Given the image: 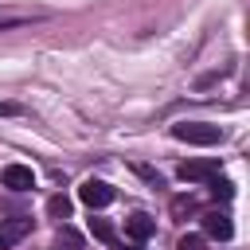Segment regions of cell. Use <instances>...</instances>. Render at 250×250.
<instances>
[{
	"instance_id": "14",
	"label": "cell",
	"mask_w": 250,
	"mask_h": 250,
	"mask_svg": "<svg viewBox=\"0 0 250 250\" xmlns=\"http://www.w3.org/2000/svg\"><path fill=\"white\" fill-rule=\"evenodd\" d=\"M16 113H20L16 102H0V117H16Z\"/></svg>"
},
{
	"instance_id": "10",
	"label": "cell",
	"mask_w": 250,
	"mask_h": 250,
	"mask_svg": "<svg viewBox=\"0 0 250 250\" xmlns=\"http://www.w3.org/2000/svg\"><path fill=\"white\" fill-rule=\"evenodd\" d=\"M47 215H51V219H66V215H70V199H66V195H51V199H47Z\"/></svg>"
},
{
	"instance_id": "6",
	"label": "cell",
	"mask_w": 250,
	"mask_h": 250,
	"mask_svg": "<svg viewBox=\"0 0 250 250\" xmlns=\"http://www.w3.org/2000/svg\"><path fill=\"white\" fill-rule=\"evenodd\" d=\"M0 184L12 188V191H31V188H35V176H31V168H23V164H8V168L0 172Z\"/></svg>"
},
{
	"instance_id": "1",
	"label": "cell",
	"mask_w": 250,
	"mask_h": 250,
	"mask_svg": "<svg viewBox=\"0 0 250 250\" xmlns=\"http://www.w3.org/2000/svg\"><path fill=\"white\" fill-rule=\"evenodd\" d=\"M172 137L176 141H188V145H219L223 141V129L219 125H207V121H180V125H172Z\"/></svg>"
},
{
	"instance_id": "5",
	"label": "cell",
	"mask_w": 250,
	"mask_h": 250,
	"mask_svg": "<svg viewBox=\"0 0 250 250\" xmlns=\"http://www.w3.org/2000/svg\"><path fill=\"white\" fill-rule=\"evenodd\" d=\"M203 234H207V238H219V242H227V238L234 234V223H230V215H227V211H207V215H203Z\"/></svg>"
},
{
	"instance_id": "11",
	"label": "cell",
	"mask_w": 250,
	"mask_h": 250,
	"mask_svg": "<svg viewBox=\"0 0 250 250\" xmlns=\"http://www.w3.org/2000/svg\"><path fill=\"white\" fill-rule=\"evenodd\" d=\"M207 188H211V195H215V199H230V195H234V184H230V180H219V176H215Z\"/></svg>"
},
{
	"instance_id": "3",
	"label": "cell",
	"mask_w": 250,
	"mask_h": 250,
	"mask_svg": "<svg viewBox=\"0 0 250 250\" xmlns=\"http://www.w3.org/2000/svg\"><path fill=\"white\" fill-rule=\"evenodd\" d=\"M78 199H82L86 207H105V203H113V188H109L105 180H86V184L78 188Z\"/></svg>"
},
{
	"instance_id": "8",
	"label": "cell",
	"mask_w": 250,
	"mask_h": 250,
	"mask_svg": "<svg viewBox=\"0 0 250 250\" xmlns=\"http://www.w3.org/2000/svg\"><path fill=\"white\" fill-rule=\"evenodd\" d=\"M90 230H94V238H98V242H105L109 250H125V242L117 238V230L109 227V219H90Z\"/></svg>"
},
{
	"instance_id": "7",
	"label": "cell",
	"mask_w": 250,
	"mask_h": 250,
	"mask_svg": "<svg viewBox=\"0 0 250 250\" xmlns=\"http://www.w3.org/2000/svg\"><path fill=\"white\" fill-rule=\"evenodd\" d=\"M152 230H156V223H152L148 215H141V211L125 219V234H129L133 242H145V238H152Z\"/></svg>"
},
{
	"instance_id": "4",
	"label": "cell",
	"mask_w": 250,
	"mask_h": 250,
	"mask_svg": "<svg viewBox=\"0 0 250 250\" xmlns=\"http://www.w3.org/2000/svg\"><path fill=\"white\" fill-rule=\"evenodd\" d=\"M31 234V219H0V250H12Z\"/></svg>"
},
{
	"instance_id": "9",
	"label": "cell",
	"mask_w": 250,
	"mask_h": 250,
	"mask_svg": "<svg viewBox=\"0 0 250 250\" xmlns=\"http://www.w3.org/2000/svg\"><path fill=\"white\" fill-rule=\"evenodd\" d=\"M35 20H43V12H0V31H8V27H27V23H35Z\"/></svg>"
},
{
	"instance_id": "13",
	"label": "cell",
	"mask_w": 250,
	"mask_h": 250,
	"mask_svg": "<svg viewBox=\"0 0 250 250\" xmlns=\"http://www.w3.org/2000/svg\"><path fill=\"white\" fill-rule=\"evenodd\" d=\"M176 250H203V234H184L176 242Z\"/></svg>"
},
{
	"instance_id": "12",
	"label": "cell",
	"mask_w": 250,
	"mask_h": 250,
	"mask_svg": "<svg viewBox=\"0 0 250 250\" xmlns=\"http://www.w3.org/2000/svg\"><path fill=\"white\" fill-rule=\"evenodd\" d=\"M191 211H195V199H191V195H176V199H172V215H176V219H184V215H191Z\"/></svg>"
},
{
	"instance_id": "2",
	"label": "cell",
	"mask_w": 250,
	"mask_h": 250,
	"mask_svg": "<svg viewBox=\"0 0 250 250\" xmlns=\"http://www.w3.org/2000/svg\"><path fill=\"white\" fill-rule=\"evenodd\" d=\"M219 176V160L211 156V160H188V164H180V180H195V184H211Z\"/></svg>"
}]
</instances>
